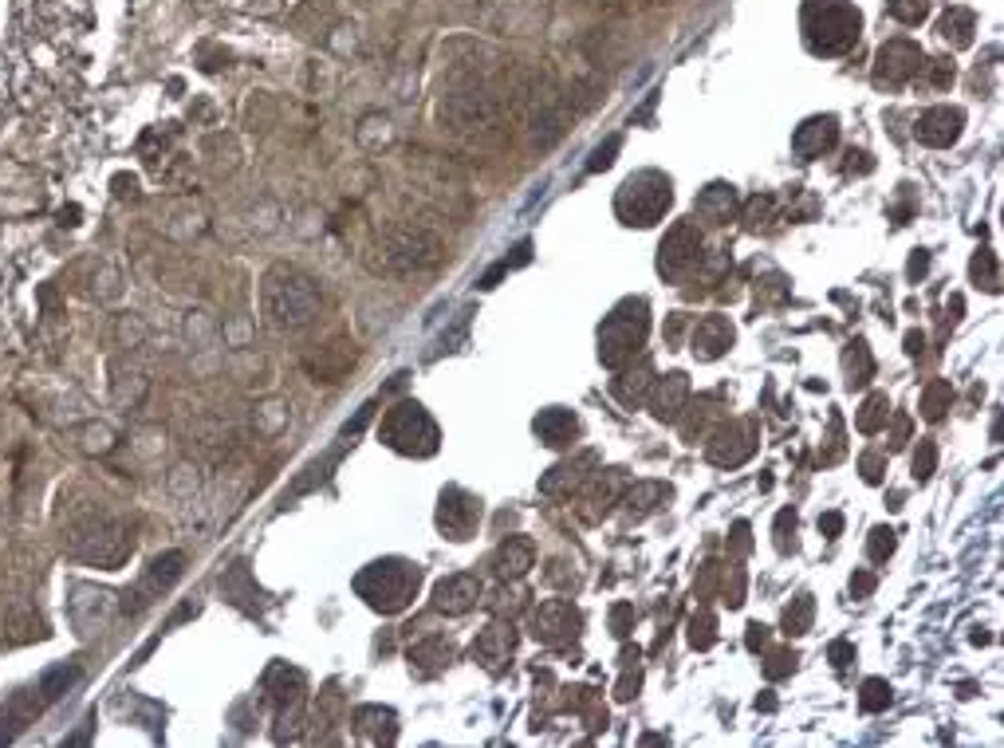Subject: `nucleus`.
<instances>
[{
  "label": "nucleus",
  "mask_w": 1004,
  "mask_h": 748,
  "mask_svg": "<svg viewBox=\"0 0 1004 748\" xmlns=\"http://www.w3.org/2000/svg\"><path fill=\"white\" fill-rule=\"evenodd\" d=\"M320 284L296 264H273L261 280L264 323L276 331H300L320 316Z\"/></svg>",
  "instance_id": "obj_1"
},
{
  "label": "nucleus",
  "mask_w": 1004,
  "mask_h": 748,
  "mask_svg": "<svg viewBox=\"0 0 1004 748\" xmlns=\"http://www.w3.org/2000/svg\"><path fill=\"white\" fill-rule=\"evenodd\" d=\"M422 587V568L402 556H386V560L366 563L355 575V591L366 607L378 610V615H398L418 598Z\"/></svg>",
  "instance_id": "obj_2"
},
{
  "label": "nucleus",
  "mask_w": 1004,
  "mask_h": 748,
  "mask_svg": "<svg viewBox=\"0 0 1004 748\" xmlns=\"http://www.w3.org/2000/svg\"><path fill=\"white\" fill-rule=\"evenodd\" d=\"M67 543V556L79 563H91V568H122L131 560L134 552V540H131V528L114 516H84L67 528L64 536Z\"/></svg>",
  "instance_id": "obj_3"
},
{
  "label": "nucleus",
  "mask_w": 1004,
  "mask_h": 748,
  "mask_svg": "<svg viewBox=\"0 0 1004 748\" xmlns=\"http://www.w3.org/2000/svg\"><path fill=\"white\" fill-rule=\"evenodd\" d=\"M650 336V304L642 296L619 299L610 316L599 323V363L607 371H622L627 363H635Z\"/></svg>",
  "instance_id": "obj_4"
},
{
  "label": "nucleus",
  "mask_w": 1004,
  "mask_h": 748,
  "mask_svg": "<svg viewBox=\"0 0 1004 748\" xmlns=\"http://www.w3.org/2000/svg\"><path fill=\"white\" fill-rule=\"evenodd\" d=\"M378 268L395 272V276H410V272H426L433 264H442L445 244L442 237L426 229V224H390L378 237Z\"/></svg>",
  "instance_id": "obj_5"
},
{
  "label": "nucleus",
  "mask_w": 1004,
  "mask_h": 748,
  "mask_svg": "<svg viewBox=\"0 0 1004 748\" xmlns=\"http://www.w3.org/2000/svg\"><path fill=\"white\" fill-rule=\"evenodd\" d=\"M674 206V182L658 169H639L622 182V189L615 194V217L630 229H650Z\"/></svg>",
  "instance_id": "obj_6"
},
{
  "label": "nucleus",
  "mask_w": 1004,
  "mask_h": 748,
  "mask_svg": "<svg viewBox=\"0 0 1004 748\" xmlns=\"http://www.w3.org/2000/svg\"><path fill=\"white\" fill-rule=\"evenodd\" d=\"M859 12L847 0H807L804 9V32L807 47L816 56H843L847 47L859 40Z\"/></svg>",
  "instance_id": "obj_7"
},
{
  "label": "nucleus",
  "mask_w": 1004,
  "mask_h": 748,
  "mask_svg": "<svg viewBox=\"0 0 1004 748\" xmlns=\"http://www.w3.org/2000/svg\"><path fill=\"white\" fill-rule=\"evenodd\" d=\"M378 438H383V446H390L395 453H406V458H433L438 446H442L438 421L418 403H398L395 410H386Z\"/></svg>",
  "instance_id": "obj_8"
},
{
  "label": "nucleus",
  "mask_w": 1004,
  "mask_h": 748,
  "mask_svg": "<svg viewBox=\"0 0 1004 748\" xmlns=\"http://www.w3.org/2000/svg\"><path fill=\"white\" fill-rule=\"evenodd\" d=\"M705 264V237L694 221H674L658 244V276L670 284L689 280Z\"/></svg>",
  "instance_id": "obj_9"
},
{
  "label": "nucleus",
  "mask_w": 1004,
  "mask_h": 748,
  "mask_svg": "<svg viewBox=\"0 0 1004 748\" xmlns=\"http://www.w3.org/2000/svg\"><path fill=\"white\" fill-rule=\"evenodd\" d=\"M757 441H761V421L757 418L717 421V430L705 441V458L721 469H737L757 453Z\"/></svg>",
  "instance_id": "obj_10"
},
{
  "label": "nucleus",
  "mask_w": 1004,
  "mask_h": 748,
  "mask_svg": "<svg viewBox=\"0 0 1004 748\" xmlns=\"http://www.w3.org/2000/svg\"><path fill=\"white\" fill-rule=\"evenodd\" d=\"M580 630H583V615L572 598H544L532 610V638L544 642L548 650H567L580 638Z\"/></svg>",
  "instance_id": "obj_11"
},
{
  "label": "nucleus",
  "mask_w": 1004,
  "mask_h": 748,
  "mask_svg": "<svg viewBox=\"0 0 1004 748\" xmlns=\"http://www.w3.org/2000/svg\"><path fill=\"white\" fill-rule=\"evenodd\" d=\"M181 568H186V556L181 552H166L146 568L139 583H134L126 595H122V615H142L146 607H154L162 595H166L174 583L181 580Z\"/></svg>",
  "instance_id": "obj_12"
},
{
  "label": "nucleus",
  "mask_w": 1004,
  "mask_h": 748,
  "mask_svg": "<svg viewBox=\"0 0 1004 748\" xmlns=\"http://www.w3.org/2000/svg\"><path fill=\"white\" fill-rule=\"evenodd\" d=\"M595 473H599V453H595V449H580L575 458L548 469L544 477H540V493H544L548 501H572V496H580V488L587 485Z\"/></svg>",
  "instance_id": "obj_13"
},
{
  "label": "nucleus",
  "mask_w": 1004,
  "mask_h": 748,
  "mask_svg": "<svg viewBox=\"0 0 1004 748\" xmlns=\"http://www.w3.org/2000/svg\"><path fill=\"white\" fill-rule=\"evenodd\" d=\"M481 513H485L481 496H473L470 488L450 485V488H442V501H438V528H442L450 540H470V536L477 532Z\"/></svg>",
  "instance_id": "obj_14"
},
{
  "label": "nucleus",
  "mask_w": 1004,
  "mask_h": 748,
  "mask_svg": "<svg viewBox=\"0 0 1004 748\" xmlns=\"http://www.w3.org/2000/svg\"><path fill=\"white\" fill-rule=\"evenodd\" d=\"M622 488H627V477H622V469H607V473H595L587 485L580 488V520L583 524H599L603 516L610 513V508L619 505V496H622Z\"/></svg>",
  "instance_id": "obj_15"
},
{
  "label": "nucleus",
  "mask_w": 1004,
  "mask_h": 748,
  "mask_svg": "<svg viewBox=\"0 0 1004 748\" xmlns=\"http://www.w3.org/2000/svg\"><path fill=\"white\" fill-rule=\"evenodd\" d=\"M512 654H517V627L512 623H488L473 642V662H481L488 673H505Z\"/></svg>",
  "instance_id": "obj_16"
},
{
  "label": "nucleus",
  "mask_w": 1004,
  "mask_h": 748,
  "mask_svg": "<svg viewBox=\"0 0 1004 748\" xmlns=\"http://www.w3.org/2000/svg\"><path fill=\"white\" fill-rule=\"evenodd\" d=\"M732 343H737V331H732L729 316H705L689 331V351L697 363H717L721 355H729Z\"/></svg>",
  "instance_id": "obj_17"
},
{
  "label": "nucleus",
  "mask_w": 1004,
  "mask_h": 748,
  "mask_svg": "<svg viewBox=\"0 0 1004 748\" xmlns=\"http://www.w3.org/2000/svg\"><path fill=\"white\" fill-rule=\"evenodd\" d=\"M647 403L658 421H677L685 414V406H689V374L670 371L666 378H654Z\"/></svg>",
  "instance_id": "obj_18"
},
{
  "label": "nucleus",
  "mask_w": 1004,
  "mask_h": 748,
  "mask_svg": "<svg viewBox=\"0 0 1004 748\" xmlns=\"http://www.w3.org/2000/svg\"><path fill=\"white\" fill-rule=\"evenodd\" d=\"M922 72V47H914L911 40H894L879 52V72L874 79L883 87H902L911 75Z\"/></svg>",
  "instance_id": "obj_19"
},
{
  "label": "nucleus",
  "mask_w": 1004,
  "mask_h": 748,
  "mask_svg": "<svg viewBox=\"0 0 1004 748\" xmlns=\"http://www.w3.org/2000/svg\"><path fill=\"white\" fill-rule=\"evenodd\" d=\"M481 603V580L470 571H457V575H445L438 587H433V610L442 615H465Z\"/></svg>",
  "instance_id": "obj_20"
},
{
  "label": "nucleus",
  "mask_w": 1004,
  "mask_h": 748,
  "mask_svg": "<svg viewBox=\"0 0 1004 748\" xmlns=\"http://www.w3.org/2000/svg\"><path fill=\"white\" fill-rule=\"evenodd\" d=\"M674 496V488L662 485V481H635V485L622 488L619 505L627 524H642L647 516H654L658 508H666V501Z\"/></svg>",
  "instance_id": "obj_21"
},
{
  "label": "nucleus",
  "mask_w": 1004,
  "mask_h": 748,
  "mask_svg": "<svg viewBox=\"0 0 1004 748\" xmlns=\"http://www.w3.org/2000/svg\"><path fill=\"white\" fill-rule=\"evenodd\" d=\"M532 430H536V438L544 441L548 449H567V446H575V441H580L583 426H580V418H575L572 410H563V406H548V410L536 414Z\"/></svg>",
  "instance_id": "obj_22"
},
{
  "label": "nucleus",
  "mask_w": 1004,
  "mask_h": 748,
  "mask_svg": "<svg viewBox=\"0 0 1004 748\" xmlns=\"http://www.w3.org/2000/svg\"><path fill=\"white\" fill-rule=\"evenodd\" d=\"M532 568H536V543L528 536H508V540H500L497 552H493V571L505 583L525 580Z\"/></svg>",
  "instance_id": "obj_23"
},
{
  "label": "nucleus",
  "mask_w": 1004,
  "mask_h": 748,
  "mask_svg": "<svg viewBox=\"0 0 1004 748\" xmlns=\"http://www.w3.org/2000/svg\"><path fill=\"white\" fill-rule=\"evenodd\" d=\"M737 209H741V197H737V189H732L729 182H714V186H705L694 201V213L702 217L705 224H714V229L729 224L732 217H737Z\"/></svg>",
  "instance_id": "obj_24"
},
{
  "label": "nucleus",
  "mask_w": 1004,
  "mask_h": 748,
  "mask_svg": "<svg viewBox=\"0 0 1004 748\" xmlns=\"http://www.w3.org/2000/svg\"><path fill=\"white\" fill-rule=\"evenodd\" d=\"M961 122H966V114L958 107H934L918 119V139L926 146H953L961 139Z\"/></svg>",
  "instance_id": "obj_25"
},
{
  "label": "nucleus",
  "mask_w": 1004,
  "mask_h": 748,
  "mask_svg": "<svg viewBox=\"0 0 1004 748\" xmlns=\"http://www.w3.org/2000/svg\"><path fill=\"white\" fill-rule=\"evenodd\" d=\"M650 386H654V366H650V359H642L639 366H622V374L610 383V394L635 410V406H642L650 398Z\"/></svg>",
  "instance_id": "obj_26"
},
{
  "label": "nucleus",
  "mask_w": 1004,
  "mask_h": 748,
  "mask_svg": "<svg viewBox=\"0 0 1004 748\" xmlns=\"http://www.w3.org/2000/svg\"><path fill=\"white\" fill-rule=\"evenodd\" d=\"M839 139V127L831 114H824V119H807L804 127L796 131V139H792V146H796L799 158H819V154H827V150L836 146Z\"/></svg>",
  "instance_id": "obj_27"
},
{
  "label": "nucleus",
  "mask_w": 1004,
  "mask_h": 748,
  "mask_svg": "<svg viewBox=\"0 0 1004 748\" xmlns=\"http://www.w3.org/2000/svg\"><path fill=\"white\" fill-rule=\"evenodd\" d=\"M450 662H453V646L445 638H426L422 646L410 650V670L418 678H433V673H442Z\"/></svg>",
  "instance_id": "obj_28"
},
{
  "label": "nucleus",
  "mask_w": 1004,
  "mask_h": 748,
  "mask_svg": "<svg viewBox=\"0 0 1004 748\" xmlns=\"http://www.w3.org/2000/svg\"><path fill=\"white\" fill-rule=\"evenodd\" d=\"M717 403H721V394H702L694 406H685L689 414H682V438L685 441H697V438H705V430H709V421H717L721 418V410H717Z\"/></svg>",
  "instance_id": "obj_29"
},
{
  "label": "nucleus",
  "mask_w": 1004,
  "mask_h": 748,
  "mask_svg": "<svg viewBox=\"0 0 1004 748\" xmlns=\"http://www.w3.org/2000/svg\"><path fill=\"white\" fill-rule=\"evenodd\" d=\"M843 371H847V386H851V391H863V386L874 378V355H871V346H867V339H851V343H847Z\"/></svg>",
  "instance_id": "obj_30"
},
{
  "label": "nucleus",
  "mask_w": 1004,
  "mask_h": 748,
  "mask_svg": "<svg viewBox=\"0 0 1004 748\" xmlns=\"http://www.w3.org/2000/svg\"><path fill=\"white\" fill-rule=\"evenodd\" d=\"M264 690L273 693L280 705H296L300 702V693H304V673L291 670V666H284V662H276L273 670L264 673Z\"/></svg>",
  "instance_id": "obj_31"
},
{
  "label": "nucleus",
  "mask_w": 1004,
  "mask_h": 748,
  "mask_svg": "<svg viewBox=\"0 0 1004 748\" xmlns=\"http://www.w3.org/2000/svg\"><path fill=\"white\" fill-rule=\"evenodd\" d=\"M355 725H358V733H363L366 740H395V713L390 710H378V705H363V710L355 713Z\"/></svg>",
  "instance_id": "obj_32"
},
{
  "label": "nucleus",
  "mask_w": 1004,
  "mask_h": 748,
  "mask_svg": "<svg viewBox=\"0 0 1004 748\" xmlns=\"http://www.w3.org/2000/svg\"><path fill=\"white\" fill-rule=\"evenodd\" d=\"M79 682V666H56V670H47L44 678L36 682V697H40V705H52V702H59L71 685Z\"/></svg>",
  "instance_id": "obj_33"
},
{
  "label": "nucleus",
  "mask_w": 1004,
  "mask_h": 748,
  "mask_svg": "<svg viewBox=\"0 0 1004 748\" xmlns=\"http://www.w3.org/2000/svg\"><path fill=\"white\" fill-rule=\"evenodd\" d=\"M886 418H891V398L883 391H874L867 394V403L854 414V426H859V433H879L886 426Z\"/></svg>",
  "instance_id": "obj_34"
},
{
  "label": "nucleus",
  "mask_w": 1004,
  "mask_h": 748,
  "mask_svg": "<svg viewBox=\"0 0 1004 748\" xmlns=\"http://www.w3.org/2000/svg\"><path fill=\"white\" fill-rule=\"evenodd\" d=\"M812 623H816V598L812 595H796L784 607V635L788 638H799L812 630Z\"/></svg>",
  "instance_id": "obj_35"
},
{
  "label": "nucleus",
  "mask_w": 1004,
  "mask_h": 748,
  "mask_svg": "<svg viewBox=\"0 0 1004 748\" xmlns=\"http://www.w3.org/2000/svg\"><path fill=\"white\" fill-rule=\"evenodd\" d=\"M949 406H953V386H949V378H934V383L922 391V418L941 421Z\"/></svg>",
  "instance_id": "obj_36"
},
{
  "label": "nucleus",
  "mask_w": 1004,
  "mask_h": 748,
  "mask_svg": "<svg viewBox=\"0 0 1004 748\" xmlns=\"http://www.w3.org/2000/svg\"><path fill=\"white\" fill-rule=\"evenodd\" d=\"M938 32H941V40H949V44L966 47L969 40H973V12H966V9H949L946 16H941Z\"/></svg>",
  "instance_id": "obj_37"
},
{
  "label": "nucleus",
  "mask_w": 1004,
  "mask_h": 748,
  "mask_svg": "<svg viewBox=\"0 0 1004 748\" xmlns=\"http://www.w3.org/2000/svg\"><path fill=\"white\" fill-rule=\"evenodd\" d=\"M969 272H973L977 288L1001 292V268H996V253H993V249H977V256H973V264H969Z\"/></svg>",
  "instance_id": "obj_38"
},
{
  "label": "nucleus",
  "mask_w": 1004,
  "mask_h": 748,
  "mask_svg": "<svg viewBox=\"0 0 1004 748\" xmlns=\"http://www.w3.org/2000/svg\"><path fill=\"white\" fill-rule=\"evenodd\" d=\"M639 658H642V654H639V646H635V650H622V670H627V673H622L619 690H615V697H619V702H630V697L639 693V685H642V666H639Z\"/></svg>",
  "instance_id": "obj_39"
},
{
  "label": "nucleus",
  "mask_w": 1004,
  "mask_h": 748,
  "mask_svg": "<svg viewBox=\"0 0 1004 748\" xmlns=\"http://www.w3.org/2000/svg\"><path fill=\"white\" fill-rule=\"evenodd\" d=\"M894 690L883 682V678H867L863 690H859V710L863 713H883L886 705H891Z\"/></svg>",
  "instance_id": "obj_40"
},
{
  "label": "nucleus",
  "mask_w": 1004,
  "mask_h": 748,
  "mask_svg": "<svg viewBox=\"0 0 1004 748\" xmlns=\"http://www.w3.org/2000/svg\"><path fill=\"white\" fill-rule=\"evenodd\" d=\"M714 642H717V618L709 615V610H697V615L689 618V646H694V650H709Z\"/></svg>",
  "instance_id": "obj_41"
},
{
  "label": "nucleus",
  "mask_w": 1004,
  "mask_h": 748,
  "mask_svg": "<svg viewBox=\"0 0 1004 748\" xmlns=\"http://www.w3.org/2000/svg\"><path fill=\"white\" fill-rule=\"evenodd\" d=\"M934 469H938V441L922 438L918 449H914V477L929 481V477H934Z\"/></svg>",
  "instance_id": "obj_42"
},
{
  "label": "nucleus",
  "mask_w": 1004,
  "mask_h": 748,
  "mask_svg": "<svg viewBox=\"0 0 1004 748\" xmlns=\"http://www.w3.org/2000/svg\"><path fill=\"white\" fill-rule=\"evenodd\" d=\"M528 261H532V244L525 241V244H517V256H512V261H508V256H505V261H500L497 268L488 272L485 280H481V288H497V280H500V276H505V272L520 268V264H528Z\"/></svg>",
  "instance_id": "obj_43"
},
{
  "label": "nucleus",
  "mask_w": 1004,
  "mask_h": 748,
  "mask_svg": "<svg viewBox=\"0 0 1004 748\" xmlns=\"http://www.w3.org/2000/svg\"><path fill=\"white\" fill-rule=\"evenodd\" d=\"M894 528H874L871 532V543H867V552H871L874 563H886L894 556Z\"/></svg>",
  "instance_id": "obj_44"
},
{
  "label": "nucleus",
  "mask_w": 1004,
  "mask_h": 748,
  "mask_svg": "<svg viewBox=\"0 0 1004 748\" xmlns=\"http://www.w3.org/2000/svg\"><path fill=\"white\" fill-rule=\"evenodd\" d=\"M859 469H863L867 485H883V477H886V453L871 449V453H863V458H859Z\"/></svg>",
  "instance_id": "obj_45"
},
{
  "label": "nucleus",
  "mask_w": 1004,
  "mask_h": 748,
  "mask_svg": "<svg viewBox=\"0 0 1004 748\" xmlns=\"http://www.w3.org/2000/svg\"><path fill=\"white\" fill-rule=\"evenodd\" d=\"M792 536H796V513H792V508H784V513L776 516V548H780V552H792V548H796V540H792Z\"/></svg>",
  "instance_id": "obj_46"
},
{
  "label": "nucleus",
  "mask_w": 1004,
  "mask_h": 748,
  "mask_svg": "<svg viewBox=\"0 0 1004 748\" xmlns=\"http://www.w3.org/2000/svg\"><path fill=\"white\" fill-rule=\"evenodd\" d=\"M610 630H615V638H627L635 630V607L630 603H615L610 607Z\"/></svg>",
  "instance_id": "obj_47"
},
{
  "label": "nucleus",
  "mask_w": 1004,
  "mask_h": 748,
  "mask_svg": "<svg viewBox=\"0 0 1004 748\" xmlns=\"http://www.w3.org/2000/svg\"><path fill=\"white\" fill-rule=\"evenodd\" d=\"M772 209H776V201H772V197H752V201H749V213H744L749 229H761V224L772 217Z\"/></svg>",
  "instance_id": "obj_48"
},
{
  "label": "nucleus",
  "mask_w": 1004,
  "mask_h": 748,
  "mask_svg": "<svg viewBox=\"0 0 1004 748\" xmlns=\"http://www.w3.org/2000/svg\"><path fill=\"white\" fill-rule=\"evenodd\" d=\"M792 670H796V654H792V650H776V654L769 658V666H764V673H769L772 682L784 678V673H792Z\"/></svg>",
  "instance_id": "obj_49"
},
{
  "label": "nucleus",
  "mask_w": 1004,
  "mask_h": 748,
  "mask_svg": "<svg viewBox=\"0 0 1004 748\" xmlns=\"http://www.w3.org/2000/svg\"><path fill=\"white\" fill-rule=\"evenodd\" d=\"M744 603V571L741 568H732V583H725V607H741Z\"/></svg>",
  "instance_id": "obj_50"
},
{
  "label": "nucleus",
  "mask_w": 1004,
  "mask_h": 748,
  "mask_svg": "<svg viewBox=\"0 0 1004 748\" xmlns=\"http://www.w3.org/2000/svg\"><path fill=\"white\" fill-rule=\"evenodd\" d=\"M827 658H831V662H836V670H847V666L854 662V646H851V642H843V638H839V642H831V646H827Z\"/></svg>",
  "instance_id": "obj_51"
},
{
  "label": "nucleus",
  "mask_w": 1004,
  "mask_h": 748,
  "mask_svg": "<svg viewBox=\"0 0 1004 748\" xmlns=\"http://www.w3.org/2000/svg\"><path fill=\"white\" fill-rule=\"evenodd\" d=\"M615 150H619V139H610L607 146H599L592 154V162H587V169H607L610 162H615Z\"/></svg>",
  "instance_id": "obj_52"
},
{
  "label": "nucleus",
  "mask_w": 1004,
  "mask_h": 748,
  "mask_svg": "<svg viewBox=\"0 0 1004 748\" xmlns=\"http://www.w3.org/2000/svg\"><path fill=\"white\" fill-rule=\"evenodd\" d=\"M744 642H749V650H764V646L772 642V630L764 627V623H749V635H744Z\"/></svg>",
  "instance_id": "obj_53"
},
{
  "label": "nucleus",
  "mask_w": 1004,
  "mask_h": 748,
  "mask_svg": "<svg viewBox=\"0 0 1004 748\" xmlns=\"http://www.w3.org/2000/svg\"><path fill=\"white\" fill-rule=\"evenodd\" d=\"M874 587H879V580H874L871 571H854V575H851V591H854V598H867Z\"/></svg>",
  "instance_id": "obj_54"
},
{
  "label": "nucleus",
  "mask_w": 1004,
  "mask_h": 748,
  "mask_svg": "<svg viewBox=\"0 0 1004 748\" xmlns=\"http://www.w3.org/2000/svg\"><path fill=\"white\" fill-rule=\"evenodd\" d=\"M729 548H732L737 556H744V552L752 548V540H749V524H744V520L732 524V540H729Z\"/></svg>",
  "instance_id": "obj_55"
},
{
  "label": "nucleus",
  "mask_w": 1004,
  "mask_h": 748,
  "mask_svg": "<svg viewBox=\"0 0 1004 748\" xmlns=\"http://www.w3.org/2000/svg\"><path fill=\"white\" fill-rule=\"evenodd\" d=\"M926 272H929V253L926 249H918V253L911 256V264H906V276H911V280H922Z\"/></svg>",
  "instance_id": "obj_56"
},
{
  "label": "nucleus",
  "mask_w": 1004,
  "mask_h": 748,
  "mask_svg": "<svg viewBox=\"0 0 1004 748\" xmlns=\"http://www.w3.org/2000/svg\"><path fill=\"white\" fill-rule=\"evenodd\" d=\"M685 323H689V319H685V311H674V316H670V323H666V343H670V346L682 343Z\"/></svg>",
  "instance_id": "obj_57"
},
{
  "label": "nucleus",
  "mask_w": 1004,
  "mask_h": 748,
  "mask_svg": "<svg viewBox=\"0 0 1004 748\" xmlns=\"http://www.w3.org/2000/svg\"><path fill=\"white\" fill-rule=\"evenodd\" d=\"M819 532H824L827 540H836V536L843 532V516H839V513H824V516H819Z\"/></svg>",
  "instance_id": "obj_58"
},
{
  "label": "nucleus",
  "mask_w": 1004,
  "mask_h": 748,
  "mask_svg": "<svg viewBox=\"0 0 1004 748\" xmlns=\"http://www.w3.org/2000/svg\"><path fill=\"white\" fill-rule=\"evenodd\" d=\"M906 438H911V418H906V414H898V418H894L891 449H902V446H906Z\"/></svg>",
  "instance_id": "obj_59"
},
{
  "label": "nucleus",
  "mask_w": 1004,
  "mask_h": 748,
  "mask_svg": "<svg viewBox=\"0 0 1004 748\" xmlns=\"http://www.w3.org/2000/svg\"><path fill=\"white\" fill-rule=\"evenodd\" d=\"M714 580H717V563L709 560L702 568V587H697V598H709V591H714Z\"/></svg>",
  "instance_id": "obj_60"
},
{
  "label": "nucleus",
  "mask_w": 1004,
  "mask_h": 748,
  "mask_svg": "<svg viewBox=\"0 0 1004 748\" xmlns=\"http://www.w3.org/2000/svg\"><path fill=\"white\" fill-rule=\"evenodd\" d=\"M922 346H926V336L922 331H906V355H922Z\"/></svg>",
  "instance_id": "obj_61"
},
{
  "label": "nucleus",
  "mask_w": 1004,
  "mask_h": 748,
  "mask_svg": "<svg viewBox=\"0 0 1004 748\" xmlns=\"http://www.w3.org/2000/svg\"><path fill=\"white\" fill-rule=\"evenodd\" d=\"M757 710H764V713H772V710H776V702H772V697H761V702H757Z\"/></svg>",
  "instance_id": "obj_62"
}]
</instances>
